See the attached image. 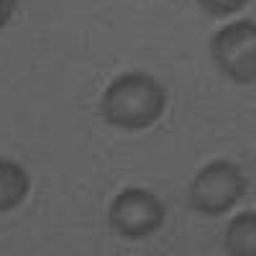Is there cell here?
Wrapping results in <instances>:
<instances>
[{
    "label": "cell",
    "instance_id": "obj_7",
    "mask_svg": "<svg viewBox=\"0 0 256 256\" xmlns=\"http://www.w3.org/2000/svg\"><path fill=\"white\" fill-rule=\"evenodd\" d=\"M200 6H202L205 13L223 18V16L238 13L241 8H246V6H248V0H200Z\"/></svg>",
    "mask_w": 256,
    "mask_h": 256
},
{
    "label": "cell",
    "instance_id": "obj_2",
    "mask_svg": "<svg viewBox=\"0 0 256 256\" xmlns=\"http://www.w3.org/2000/svg\"><path fill=\"white\" fill-rule=\"evenodd\" d=\"M246 190L248 180L238 169V164L228 159H216L192 177L187 202L202 216H223L246 195Z\"/></svg>",
    "mask_w": 256,
    "mask_h": 256
},
{
    "label": "cell",
    "instance_id": "obj_8",
    "mask_svg": "<svg viewBox=\"0 0 256 256\" xmlns=\"http://www.w3.org/2000/svg\"><path fill=\"white\" fill-rule=\"evenodd\" d=\"M18 0H0V28H6V24L10 20L13 10H16Z\"/></svg>",
    "mask_w": 256,
    "mask_h": 256
},
{
    "label": "cell",
    "instance_id": "obj_5",
    "mask_svg": "<svg viewBox=\"0 0 256 256\" xmlns=\"http://www.w3.org/2000/svg\"><path fill=\"white\" fill-rule=\"evenodd\" d=\"M31 190V177L20 164L0 159V212H8L26 200Z\"/></svg>",
    "mask_w": 256,
    "mask_h": 256
},
{
    "label": "cell",
    "instance_id": "obj_4",
    "mask_svg": "<svg viewBox=\"0 0 256 256\" xmlns=\"http://www.w3.org/2000/svg\"><path fill=\"white\" fill-rule=\"evenodd\" d=\"M164 202L144 187H126L113 198L108 220L120 238H146L164 226Z\"/></svg>",
    "mask_w": 256,
    "mask_h": 256
},
{
    "label": "cell",
    "instance_id": "obj_3",
    "mask_svg": "<svg viewBox=\"0 0 256 256\" xmlns=\"http://www.w3.org/2000/svg\"><path fill=\"white\" fill-rule=\"evenodd\" d=\"M210 56L220 74L236 84L256 82V26L251 18L233 20L210 38Z\"/></svg>",
    "mask_w": 256,
    "mask_h": 256
},
{
    "label": "cell",
    "instance_id": "obj_6",
    "mask_svg": "<svg viewBox=\"0 0 256 256\" xmlns=\"http://www.w3.org/2000/svg\"><path fill=\"white\" fill-rule=\"evenodd\" d=\"M226 251L233 256H254L256 254V212H238L228 223L226 230Z\"/></svg>",
    "mask_w": 256,
    "mask_h": 256
},
{
    "label": "cell",
    "instance_id": "obj_1",
    "mask_svg": "<svg viewBox=\"0 0 256 256\" xmlns=\"http://www.w3.org/2000/svg\"><path fill=\"white\" fill-rule=\"evenodd\" d=\"M166 110V90L144 72L116 77L100 98V116L105 123L126 131L152 128Z\"/></svg>",
    "mask_w": 256,
    "mask_h": 256
}]
</instances>
